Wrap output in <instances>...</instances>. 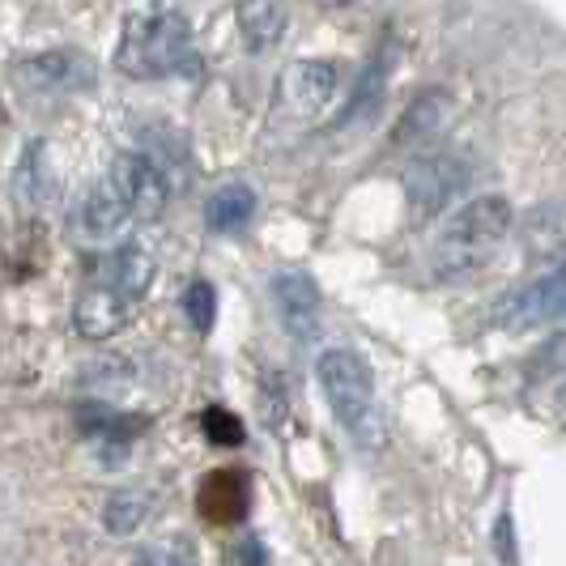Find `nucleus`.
<instances>
[{"mask_svg": "<svg viewBox=\"0 0 566 566\" xmlns=\"http://www.w3.org/2000/svg\"><path fill=\"white\" fill-rule=\"evenodd\" d=\"M22 82L52 85V90H77L90 82V64L73 52H43L34 60H22Z\"/></svg>", "mask_w": 566, "mask_h": 566, "instance_id": "11", "label": "nucleus"}, {"mask_svg": "<svg viewBox=\"0 0 566 566\" xmlns=\"http://www.w3.org/2000/svg\"><path fill=\"white\" fill-rule=\"evenodd\" d=\"M315 375H319L324 400H328L333 418L345 426V434L367 452L384 448L388 426H384V409L375 397V379H370L367 363L354 349H328V354H319Z\"/></svg>", "mask_w": 566, "mask_h": 566, "instance_id": "4", "label": "nucleus"}, {"mask_svg": "<svg viewBox=\"0 0 566 566\" xmlns=\"http://www.w3.org/2000/svg\"><path fill=\"white\" fill-rule=\"evenodd\" d=\"M133 307H137V303H128L119 290H112L107 282H98V285H90L82 298H77V307H73V324H77V333H82L85 340H107L128 324Z\"/></svg>", "mask_w": 566, "mask_h": 566, "instance_id": "8", "label": "nucleus"}, {"mask_svg": "<svg viewBox=\"0 0 566 566\" xmlns=\"http://www.w3.org/2000/svg\"><path fill=\"white\" fill-rule=\"evenodd\" d=\"M149 515H154L149 494H142V490H119V494L107 499V507H103V524H107V533H115V537H133V533H142L145 524H149Z\"/></svg>", "mask_w": 566, "mask_h": 566, "instance_id": "12", "label": "nucleus"}, {"mask_svg": "<svg viewBox=\"0 0 566 566\" xmlns=\"http://www.w3.org/2000/svg\"><path fill=\"white\" fill-rule=\"evenodd\" d=\"M115 69L128 77H170L197 69L192 27L175 9H137L124 18L115 43Z\"/></svg>", "mask_w": 566, "mask_h": 566, "instance_id": "3", "label": "nucleus"}, {"mask_svg": "<svg viewBox=\"0 0 566 566\" xmlns=\"http://www.w3.org/2000/svg\"><path fill=\"white\" fill-rule=\"evenodd\" d=\"M184 307H188V319H192V328H213V307H218V294H213V285L209 282H192L188 285V294H184Z\"/></svg>", "mask_w": 566, "mask_h": 566, "instance_id": "17", "label": "nucleus"}, {"mask_svg": "<svg viewBox=\"0 0 566 566\" xmlns=\"http://www.w3.org/2000/svg\"><path fill=\"white\" fill-rule=\"evenodd\" d=\"M340 85V64L337 60H294L290 69L282 73V103L294 115L312 119V115H324L333 107Z\"/></svg>", "mask_w": 566, "mask_h": 566, "instance_id": "6", "label": "nucleus"}, {"mask_svg": "<svg viewBox=\"0 0 566 566\" xmlns=\"http://www.w3.org/2000/svg\"><path fill=\"white\" fill-rule=\"evenodd\" d=\"M175 197L170 184L142 149H128L112 163V170L90 188L77 205V234L85 243H107L133 227L149 222Z\"/></svg>", "mask_w": 566, "mask_h": 566, "instance_id": "1", "label": "nucleus"}, {"mask_svg": "<svg viewBox=\"0 0 566 566\" xmlns=\"http://www.w3.org/2000/svg\"><path fill=\"white\" fill-rule=\"evenodd\" d=\"M409 188H413V197H418V205H422L426 213H434V209H443L464 188V170L455 167L452 158H430V163H422V167L413 170Z\"/></svg>", "mask_w": 566, "mask_h": 566, "instance_id": "10", "label": "nucleus"}, {"mask_svg": "<svg viewBox=\"0 0 566 566\" xmlns=\"http://www.w3.org/2000/svg\"><path fill=\"white\" fill-rule=\"evenodd\" d=\"M243 503H248V494H243L239 473H218L213 482L200 490V507H205L209 520H239Z\"/></svg>", "mask_w": 566, "mask_h": 566, "instance_id": "15", "label": "nucleus"}, {"mask_svg": "<svg viewBox=\"0 0 566 566\" xmlns=\"http://www.w3.org/2000/svg\"><path fill=\"white\" fill-rule=\"evenodd\" d=\"M133 566H197V549L184 537H167L142 545V554L133 558Z\"/></svg>", "mask_w": 566, "mask_h": 566, "instance_id": "16", "label": "nucleus"}, {"mask_svg": "<svg viewBox=\"0 0 566 566\" xmlns=\"http://www.w3.org/2000/svg\"><path fill=\"white\" fill-rule=\"evenodd\" d=\"M515 209L507 197H473L439 227L430 243V269L439 277H469L507 243Z\"/></svg>", "mask_w": 566, "mask_h": 566, "instance_id": "2", "label": "nucleus"}, {"mask_svg": "<svg viewBox=\"0 0 566 566\" xmlns=\"http://www.w3.org/2000/svg\"><path fill=\"white\" fill-rule=\"evenodd\" d=\"M209 430L218 434V443H222V448H234V443H239V434H243L239 422H227L222 413H213V418H209Z\"/></svg>", "mask_w": 566, "mask_h": 566, "instance_id": "18", "label": "nucleus"}, {"mask_svg": "<svg viewBox=\"0 0 566 566\" xmlns=\"http://www.w3.org/2000/svg\"><path fill=\"white\" fill-rule=\"evenodd\" d=\"M154 273H158V252L142 243V239H128L119 252L107 260V277L103 282L119 290L128 303H142L145 290L154 285Z\"/></svg>", "mask_w": 566, "mask_h": 566, "instance_id": "9", "label": "nucleus"}, {"mask_svg": "<svg viewBox=\"0 0 566 566\" xmlns=\"http://www.w3.org/2000/svg\"><path fill=\"white\" fill-rule=\"evenodd\" d=\"M273 298H277V312H282V324L290 337L312 340L319 333V290L307 273L298 269H285L273 277Z\"/></svg>", "mask_w": 566, "mask_h": 566, "instance_id": "7", "label": "nucleus"}, {"mask_svg": "<svg viewBox=\"0 0 566 566\" xmlns=\"http://www.w3.org/2000/svg\"><path fill=\"white\" fill-rule=\"evenodd\" d=\"M239 27L248 34V48L252 52H269V48L282 43L285 9H277V4H243L239 9Z\"/></svg>", "mask_w": 566, "mask_h": 566, "instance_id": "14", "label": "nucleus"}, {"mask_svg": "<svg viewBox=\"0 0 566 566\" xmlns=\"http://www.w3.org/2000/svg\"><path fill=\"white\" fill-rule=\"evenodd\" d=\"M558 315H566V260L554 273H545V277H537L533 285L515 290L511 298L499 303V324L511 328V333L541 328V324H549Z\"/></svg>", "mask_w": 566, "mask_h": 566, "instance_id": "5", "label": "nucleus"}, {"mask_svg": "<svg viewBox=\"0 0 566 566\" xmlns=\"http://www.w3.org/2000/svg\"><path fill=\"white\" fill-rule=\"evenodd\" d=\"M9 128V112H4V98H0V133Z\"/></svg>", "mask_w": 566, "mask_h": 566, "instance_id": "19", "label": "nucleus"}, {"mask_svg": "<svg viewBox=\"0 0 566 566\" xmlns=\"http://www.w3.org/2000/svg\"><path fill=\"white\" fill-rule=\"evenodd\" d=\"M255 213V197L252 188H243V184H234V188H222L218 197L209 200V209H205V218H209V227L222 230V234H234V230H243L252 222Z\"/></svg>", "mask_w": 566, "mask_h": 566, "instance_id": "13", "label": "nucleus"}]
</instances>
